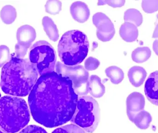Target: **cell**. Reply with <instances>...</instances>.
Instances as JSON below:
<instances>
[{
    "mask_svg": "<svg viewBox=\"0 0 158 133\" xmlns=\"http://www.w3.org/2000/svg\"><path fill=\"white\" fill-rule=\"evenodd\" d=\"M78 96L71 81L55 72L42 75L29 94L28 104L33 119L47 128L70 121Z\"/></svg>",
    "mask_w": 158,
    "mask_h": 133,
    "instance_id": "cell-1",
    "label": "cell"
},
{
    "mask_svg": "<svg viewBox=\"0 0 158 133\" xmlns=\"http://www.w3.org/2000/svg\"><path fill=\"white\" fill-rule=\"evenodd\" d=\"M38 75L37 69L30 60L12 56L2 67L0 85L5 94L26 96L33 89Z\"/></svg>",
    "mask_w": 158,
    "mask_h": 133,
    "instance_id": "cell-2",
    "label": "cell"
},
{
    "mask_svg": "<svg viewBox=\"0 0 158 133\" xmlns=\"http://www.w3.org/2000/svg\"><path fill=\"white\" fill-rule=\"evenodd\" d=\"M29 110L26 101L19 98L5 96L0 98V130L15 133L29 122Z\"/></svg>",
    "mask_w": 158,
    "mask_h": 133,
    "instance_id": "cell-3",
    "label": "cell"
},
{
    "mask_svg": "<svg viewBox=\"0 0 158 133\" xmlns=\"http://www.w3.org/2000/svg\"><path fill=\"white\" fill-rule=\"evenodd\" d=\"M89 49L87 36L78 30L67 31L62 36L58 45L59 57L64 64L77 65L86 57Z\"/></svg>",
    "mask_w": 158,
    "mask_h": 133,
    "instance_id": "cell-4",
    "label": "cell"
},
{
    "mask_svg": "<svg viewBox=\"0 0 158 133\" xmlns=\"http://www.w3.org/2000/svg\"><path fill=\"white\" fill-rule=\"evenodd\" d=\"M100 118V110L98 102L90 96L80 97L76 110L70 120L73 124L88 133L96 129Z\"/></svg>",
    "mask_w": 158,
    "mask_h": 133,
    "instance_id": "cell-5",
    "label": "cell"
},
{
    "mask_svg": "<svg viewBox=\"0 0 158 133\" xmlns=\"http://www.w3.org/2000/svg\"><path fill=\"white\" fill-rule=\"evenodd\" d=\"M29 60L40 76L55 72L56 54L52 46L46 41H39L32 45Z\"/></svg>",
    "mask_w": 158,
    "mask_h": 133,
    "instance_id": "cell-6",
    "label": "cell"
},
{
    "mask_svg": "<svg viewBox=\"0 0 158 133\" xmlns=\"http://www.w3.org/2000/svg\"><path fill=\"white\" fill-rule=\"evenodd\" d=\"M55 70L59 75L69 78L71 81L72 87L78 96H85L88 94L89 73L82 66H67L57 62Z\"/></svg>",
    "mask_w": 158,
    "mask_h": 133,
    "instance_id": "cell-7",
    "label": "cell"
},
{
    "mask_svg": "<svg viewBox=\"0 0 158 133\" xmlns=\"http://www.w3.org/2000/svg\"><path fill=\"white\" fill-rule=\"evenodd\" d=\"M93 22L97 28L98 38L102 42H108L114 37L115 28L109 18L102 13H96L93 16Z\"/></svg>",
    "mask_w": 158,
    "mask_h": 133,
    "instance_id": "cell-8",
    "label": "cell"
},
{
    "mask_svg": "<svg viewBox=\"0 0 158 133\" xmlns=\"http://www.w3.org/2000/svg\"><path fill=\"white\" fill-rule=\"evenodd\" d=\"M145 105V99L141 93L134 92L128 97L126 100L127 114L132 122L133 123L135 116L143 110Z\"/></svg>",
    "mask_w": 158,
    "mask_h": 133,
    "instance_id": "cell-9",
    "label": "cell"
},
{
    "mask_svg": "<svg viewBox=\"0 0 158 133\" xmlns=\"http://www.w3.org/2000/svg\"><path fill=\"white\" fill-rule=\"evenodd\" d=\"M144 92L148 100L158 106V71L151 73L148 78L145 84Z\"/></svg>",
    "mask_w": 158,
    "mask_h": 133,
    "instance_id": "cell-10",
    "label": "cell"
},
{
    "mask_svg": "<svg viewBox=\"0 0 158 133\" xmlns=\"http://www.w3.org/2000/svg\"><path fill=\"white\" fill-rule=\"evenodd\" d=\"M70 14L73 18L80 23L87 21L90 15L89 7L85 3L76 2L71 5Z\"/></svg>",
    "mask_w": 158,
    "mask_h": 133,
    "instance_id": "cell-11",
    "label": "cell"
},
{
    "mask_svg": "<svg viewBox=\"0 0 158 133\" xmlns=\"http://www.w3.org/2000/svg\"><path fill=\"white\" fill-rule=\"evenodd\" d=\"M18 42L31 45L36 38L34 28L29 25H24L18 29L16 33Z\"/></svg>",
    "mask_w": 158,
    "mask_h": 133,
    "instance_id": "cell-12",
    "label": "cell"
},
{
    "mask_svg": "<svg viewBox=\"0 0 158 133\" xmlns=\"http://www.w3.org/2000/svg\"><path fill=\"white\" fill-rule=\"evenodd\" d=\"M87 87L88 93L95 98L103 96L106 92L105 86L101 82L99 77L97 75H91L89 77Z\"/></svg>",
    "mask_w": 158,
    "mask_h": 133,
    "instance_id": "cell-13",
    "label": "cell"
},
{
    "mask_svg": "<svg viewBox=\"0 0 158 133\" xmlns=\"http://www.w3.org/2000/svg\"><path fill=\"white\" fill-rule=\"evenodd\" d=\"M147 73L143 67L135 66L131 68L128 73L130 82L133 86L138 87L143 84Z\"/></svg>",
    "mask_w": 158,
    "mask_h": 133,
    "instance_id": "cell-14",
    "label": "cell"
},
{
    "mask_svg": "<svg viewBox=\"0 0 158 133\" xmlns=\"http://www.w3.org/2000/svg\"><path fill=\"white\" fill-rule=\"evenodd\" d=\"M119 34L123 39L127 42H133L138 38L137 27L133 23L125 22L120 28Z\"/></svg>",
    "mask_w": 158,
    "mask_h": 133,
    "instance_id": "cell-15",
    "label": "cell"
},
{
    "mask_svg": "<svg viewBox=\"0 0 158 133\" xmlns=\"http://www.w3.org/2000/svg\"><path fill=\"white\" fill-rule=\"evenodd\" d=\"M44 29L52 41L56 42L59 39L58 29L54 21L51 18L45 16L42 20Z\"/></svg>",
    "mask_w": 158,
    "mask_h": 133,
    "instance_id": "cell-16",
    "label": "cell"
},
{
    "mask_svg": "<svg viewBox=\"0 0 158 133\" xmlns=\"http://www.w3.org/2000/svg\"><path fill=\"white\" fill-rule=\"evenodd\" d=\"M152 121V118L150 113L143 110L135 116L133 123L139 129L146 130L149 127Z\"/></svg>",
    "mask_w": 158,
    "mask_h": 133,
    "instance_id": "cell-17",
    "label": "cell"
},
{
    "mask_svg": "<svg viewBox=\"0 0 158 133\" xmlns=\"http://www.w3.org/2000/svg\"><path fill=\"white\" fill-rule=\"evenodd\" d=\"M151 56V51L148 47H138L133 52V61L138 64H142L147 61Z\"/></svg>",
    "mask_w": 158,
    "mask_h": 133,
    "instance_id": "cell-18",
    "label": "cell"
},
{
    "mask_svg": "<svg viewBox=\"0 0 158 133\" xmlns=\"http://www.w3.org/2000/svg\"><path fill=\"white\" fill-rule=\"evenodd\" d=\"M105 73L107 76L110 79L111 82L114 84H118L124 79V73L122 70L115 66L107 68Z\"/></svg>",
    "mask_w": 158,
    "mask_h": 133,
    "instance_id": "cell-19",
    "label": "cell"
},
{
    "mask_svg": "<svg viewBox=\"0 0 158 133\" xmlns=\"http://www.w3.org/2000/svg\"><path fill=\"white\" fill-rule=\"evenodd\" d=\"M124 20L125 22L133 23L136 27H139L143 23V15L137 9L131 8L124 13Z\"/></svg>",
    "mask_w": 158,
    "mask_h": 133,
    "instance_id": "cell-20",
    "label": "cell"
},
{
    "mask_svg": "<svg viewBox=\"0 0 158 133\" xmlns=\"http://www.w3.org/2000/svg\"><path fill=\"white\" fill-rule=\"evenodd\" d=\"M0 16L4 23L12 24L15 20L17 16L15 8L11 5L5 6L1 10Z\"/></svg>",
    "mask_w": 158,
    "mask_h": 133,
    "instance_id": "cell-21",
    "label": "cell"
},
{
    "mask_svg": "<svg viewBox=\"0 0 158 133\" xmlns=\"http://www.w3.org/2000/svg\"><path fill=\"white\" fill-rule=\"evenodd\" d=\"M62 3L61 1L50 0L46 2L45 11L52 15H57L62 10Z\"/></svg>",
    "mask_w": 158,
    "mask_h": 133,
    "instance_id": "cell-22",
    "label": "cell"
},
{
    "mask_svg": "<svg viewBox=\"0 0 158 133\" xmlns=\"http://www.w3.org/2000/svg\"><path fill=\"white\" fill-rule=\"evenodd\" d=\"M52 133H86L83 130L75 125L68 124L55 130Z\"/></svg>",
    "mask_w": 158,
    "mask_h": 133,
    "instance_id": "cell-23",
    "label": "cell"
},
{
    "mask_svg": "<svg viewBox=\"0 0 158 133\" xmlns=\"http://www.w3.org/2000/svg\"><path fill=\"white\" fill-rule=\"evenodd\" d=\"M30 46V45L23 44L18 42L15 46V53L12 54V56L16 58L23 59V57L27 54L28 49Z\"/></svg>",
    "mask_w": 158,
    "mask_h": 133,
    "instance_id": "cell-24",
    "label": "cell"
},
{
    "mask_svg": "<svg viewBox=\"0 0 158 133\" xmlns=\"http://www.w3.org/2000/svg\"><path fill=\"white\" fill-rule=\"evenodd\" d=\"M12 58L9 49L6 45L0 46V68L3 67Z\"/></svg>",
    "mask_w": 158,
    "mask_h": 133,
    "instance_id": "cell-25",
    "label": "cell"
},
{
    "mask_svg": "<svg viewBox=\"0 0 158 133\" xmlns=\"http://www.w3.org/2000/svg\"><path fill=\"white\" fill-rule=\"evenodd\" d=\"M142 6L145 13H155L158 10V1H143Z\"/></svg>",
    "mask_w": 158,
    "mask_h": 133,
    "instance_id": "cell-26",
    "label": "cell"
},
{
    "mask_svg": "<svg viewBox=\"0 0 158 133\" xmlns=\"http://www.w3.org/2000/svg\"><path fill=\"white\" fill-rule=\"evenodd\" d=\"M100 62L96 58L89 57L85 62V69L88 71H93L99 67Z\"/></svg>",
    "mask_w": 158,
    "mask_h": 133,
    "instance_id": "cell-27",
    "label": "cell"
},
{
    "mask_svg": "<svg viewBox=\"0 0 158 133\" xmlns=\"http://www.w3.org/2000/svg\"><path fill=\"white\" fill-rule=\"evenodd\" d=\"M125 1L124 0H109V1H98L97 5L101 6L104 5H108L112 7H121L125 4Z\"/></svg>",
    "mask_w": 158,
    "mask_h": 133,
    "instance_id": "cell-28",
    "label": "cell"
},
{
    "mask_svg": "<svg viewBox=\"0 0 158 133\" xmlns=\"http://www.w3.org/2000/svg\"><path fill=\"white\" fill-rule=\"evenodd\" d=\"M19 133H47L42 127L36 125H29Z\"/></svg>",
    "mask_w": 158,
    "mask_h": 133,
    "instance_id": "cell-29",
    "label": "cell"
},
{
    "mask_svg": "<svg viewBox=\"0 0 158 133\" xmlns=\"http://www.w3.org/2000/svg\"><path fill=\"white\" fill-rule=\"evenodd\" d=\"M153 49L156 54L158 56V39L153 43Z\"/></svg>",
    "mask_w": 158,
    "mask_h": 133,
    "instance_id": "cell-30",
    "label": "cell"
},
{
    "mask_svg": "<svg viewBox=\"0 0 158 133\" xmlns=\"http://www.w3.org/2000/svg\"><path fill=\"white\" fill-rule=\"evenodd\" d=\"M153 38L154 39H156L158 38V24L156 26L155 31H154V33H153Z\"/></svg>",
    "mask_w": 158,
    "mask_h": 133,
    "instance_id": "cell-31",
    "label": "cell"
},
{
    "mask_svg": "<svg viewBox=\"0 0 158 133\" xmlns=\"http://www.w3.org/2000/svg\"><path fill=\"white\" fill-rule=\"evenodd\" d=\"M0 133H4L3 132H2V131H0Z\"/></svg>",
    "mask_w": 158,
    "mask_h": 133,
    "instance_id": "cell-32",
    "label": "cell"
}]
</instances>
